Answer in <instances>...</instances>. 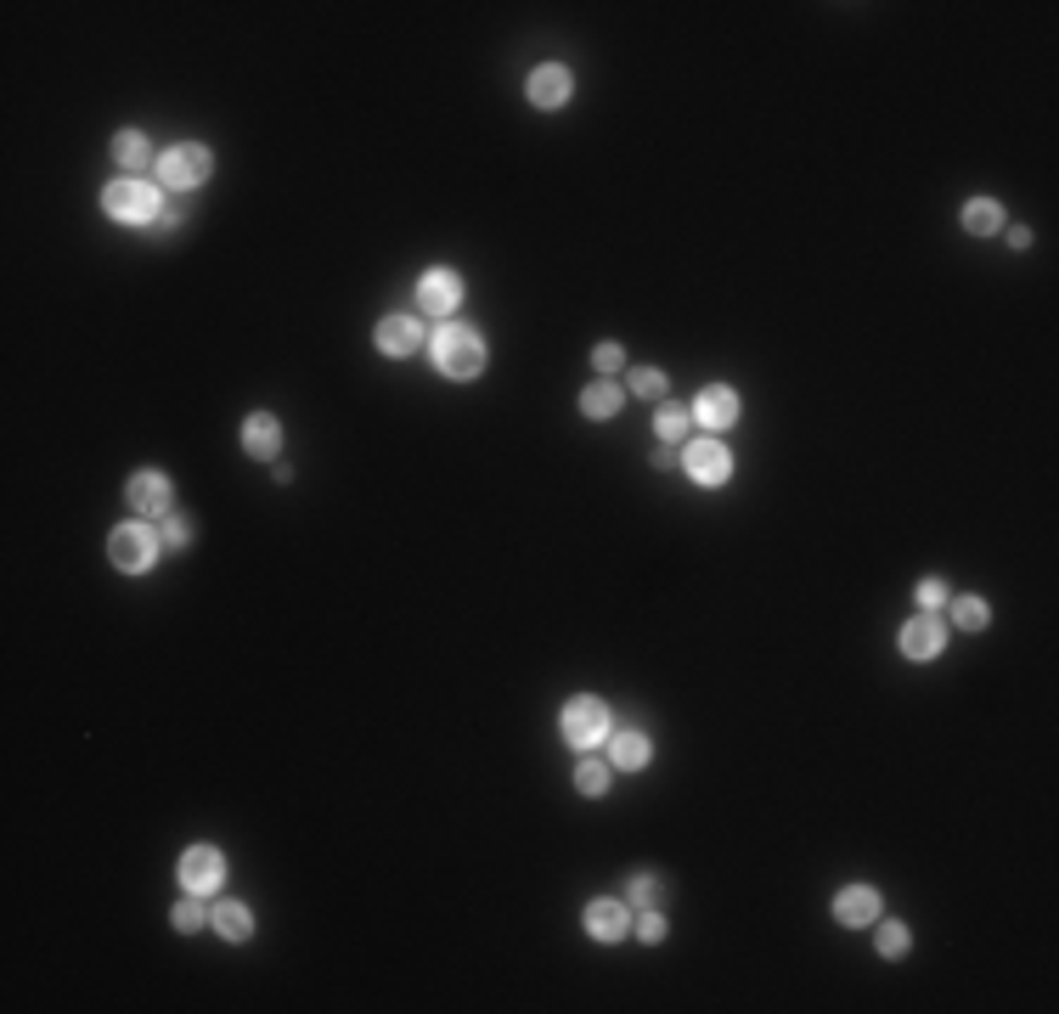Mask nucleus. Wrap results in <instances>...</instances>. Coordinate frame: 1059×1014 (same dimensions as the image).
<instances>
[{
  "label": "nucleus",
  "mask_w": 1059,
  "mask_h": 1014,
  "mask_svg": "<svg viewBox=\"0 0 1059 1014\" xmlns=\"http://www.w3.org/2000/svg\"><path fill=\"white\" fill-rule=\"evenodd\" d=\"M102 209H107L113 220H125V226H147V220H159V192L130 175V181H113V186L102 192Z\"/></svg>",
  "instance_id": "3"
},
{
  "label": "nucleus",
  "mask_w": 1059,
  "mask_h": 1014,
  "mask_svg": "<svg viewBox=\"0 0 1059 1014\" xmlns=\"http://www.w3.org/2000/svg\"><path fill=\"white\" fill-rule=\"evenodd\" d=\"M130 507L141 519H170V507H175V491L164 474H136L130 480Z\"/></svg>",
  "instance_id": "11"
},
{
  "label": "nucleus",
  "mask_w": 1059,
  "mask_h": 1014,
  "mask_svg": "<svg viewBox=\"0 0 1059 1014\" xmlns=\"http://www.w3.org/2000/svg\"><path fill=\"white\" fill-rule=\"evenodd\" d=\"M209 175V147H198V141H181V147H170V152H159V181L164 186H198Z\"/></svg>",
  "instance_id": "5"
},
{
  "label": "nucleus",
  "mask_w": 1059,
  "mask_h": 1014,
  "mask_svg": "<svg viewBox=\"0 0 1059 1014\" xmlns=\"http://www.w3.org/2000/svg\"><path fill=\"white\" fill-rule=\"evenodd\" d=\"M580 412H586V417H598V423H603V417H614V412H620V389H614V383H592V389L580 395Z\"/></svg>",
  "instance_id": "21"
},
{
  "label": "nucleus",
  "mask_w": 1059,
  "mask_h": 1014,
  "mask_svg": "<svg viewBox=\"0 0 1059 1014\" xmlns=\"http://www.w3.org/2000/svg\"><path fill=\"white\" fill-rule=\"evenodd\" d=\"M964 226L975 231V238H992V231L1003 226V209L992 198H975V204H964Z\"/></svg>",
  "instance_id": "19"
},
{
  "label": "nucleus",
  "mask_w": 1059,
  "mask_h": 1014,
  "mask_svg": "<svg viewBox=\"0 0 1059 1014\" xmlns=\"http://www.w3.org/2000/svg\"><path fill=\"white\" fill-rule=\"evenodd\" d=\"M879 953H885V958H901V953H908V924L885 919V924H879Z\"/></svg>",
  "instance_id": "27"
},
{
  "label": "nucleus",
  "mask_w": 1059,
  "mask_h": 1014,
  "mask_svg": "<svg viewBox=\"0 0 1059 1014\" xmlns=\"http://www.w3.org/2000/svg\"><path fill=\"white\" fill-rule=\"evenodd\" d=\"M654 428H659V440H665V446H677V440H688V428H693V412H682V406H659Z\"/></svg>",
  "instance_id": "22"
},
{
  "label": "nucleus",
  "mask_w": 1059,
  "mask_h": 1014,
  "mask_svg": "<svg viewBox=\"0 0 1059 1014\" xmlns=\"http://www.w3.org/2000/svg\"><path fill=\"white\" fill-rule=\"evenodd\" d=\"M992 620V609H987V598H953V626H964V632H980Z\"/></svg>",
  "instance_id": "23"
},
{
  "label": "nucleus",
  "mask_w": 1059,
  "mask_h": 1014,
  "mask_svg": "<svg viewBox=\"0 0 1059 1014\" xmlns=\"http://www.w3.org/2000/svg\"><path fill=\"white\" fill-rule=\"evenodd\" d=\"M625 896H632V908H659V879L637 874V879H632V890H625Z\"/></svg>",
  "instance_id": "28"
},
{
  "label": "nucleus",
  "mask_w": 1059,
  "mask_h": 1014,
  "mask_svg": "<svg viewBox=\"0 0 1059 1014\" xmlns=\"http://www.w3.org/2000/svg\"><path fill=\"white\" fill-rule=\"evenodd\" d=\"M277 446H283L277 417H270V412H254V417L243 423V451H249V457H260V462H270V457H277Z\"/></svg>",
  "instance_id": "16"
},
{
  "label": "nucleus",
  "mask_w": 1059,
  "mask_h": 1014,
  "mask_svg": "<svg viewBox=\"0 0 1059 1014\" xmlns=\"http://www.w3.org/2000/svg\"><path fill=\"white\" fill-rule=\"evenodd\" d=\"M564 738L575 750H592V745H603L609 738V711H603V699H569L564 705Z\"/></svg>",
  "instance_id": "4"
},
{
  "label": "nucleus",
  "mask_w": 1059,
  "mask_h": 1014,
  "mask_svg": "<svg viewBox=\"0 0 1059 1014\" xmlns=\"http://www.w3.org/2000/svg\"><path fill=\"white\" fill-rule=\"evenodd\" d=\"M417 344H423L417 316H383L378 322V349H383V356H412Z\"/></svg>",
  "instance_id": "15"
},
{
  "label": "nucleus",
  "mask_w": 1059,
  "mask_h": 1014,
  "mask_svg": "<svg viewBox=\"0 0 1059 1014\" xmlns=\"http://www.w3.org/2000/svg\"><path fill=\"white\" fill-rule=\"evenodd\" d=\"M575 790L580 795H603L609 790V761H580L575 767Z\"/></svg>",
  "instance_id": "25"
},
{
  "label": "nucleus",
  "mask_w": 1059,
  "mask_h": 1014,
  "mask_svg": "<svg viewBox=\"0 0 1059 1014\" xmlns=\"http://www.w3.org/2000/svg\"><path fill=\"white\" fill-rule=\"evenodd\" d=\"M913 598H919L924 609H941L953 592H947V580H935V575H930V580H919V592H913Z\"/></svg>",
  "instance_id": "29"
},
{
  "label": "nucleus",
  "mask_w": 1059,
  "mask_h": 1014,
  "mask_svg": "<svg viewBox=\"0 0 1059 1014\" xmlns=\"http://www.w3.org/2000/svg\"><path fill=\"white\" fill-rule=\"evenodd\" d=\"M220 879H226V856H220L215 845H192V851L181 856V885H186L192 896H215Z\"/></svg>",
  "instance_id": "6"
},
{
  "label": "nucleus",
  "mask_w": 1059,
  "mask_h": 1014,
  "mask_svg": "<svg viewBox=\"0 0 1059 1014\" xmlns=\"http://www.w3.org/2000/svg\"><path fill=\"white\" fill-rule=\"evenodd\" d=\"M609 767H620V772H637V767H648V738H643L637 727H620V733H609Z\"/></svg>",
  "instance_id": "17"
},
{
  "label": "nucleus",
  "mask_w": 1059,
  "mask_h": 1014,
  "mask_svg": "<svg viewBox=\"0 0 1059 1014\" xmlns=\"http://www.w3.org/2000/svg\"><path fill=\"white\" fill-rule=\"evenodd\" d=\"M682 468H688L699 485H722V480L733 474V457H727L722 440H688V446H682Z\"/></svg>",
  "instance_id": "7"
},
{
  "label": "nucleus",
  "mask_w": 1059,
  "mask_h": 1014,
  "mask_svg": "<svg viewBox=\"0 0 1059 1014\" xmlns=\"http://www.w3.org/2000/svg\"><path fill=\"white\" fill-rule=\"evenodd\" d=\"M457 304H462L457 270H423V283H417V310H423V316H451Z\"/></svg>",
  "instance_id": "8"
},
{
  "label": "nucleus",
  "mask_w": 1059,
  "mask_h": 1014,
  "mask_svg": "<svg viewBox=\"0 0 1059 1014\" xmlns=\"http://www.w3.org/2000/svg\"><path fill=\"white\" fill-rule=\"evenodd\" d=\"M632 395L637 401H665V372L659 367H637L632 372Z\"/></svg>",
  "instance_id": "26"
},
{
  "label": "nucleus",
  "mask_w": 1059,
  "mask_h": 1014,
  "mask_svg": "<svg viewBox=\"0 0 1059 1014\" xmlns=\"http://www.w3.org/2000/svg\"><path fill=\"white\" fill-rule=\"evenodd\" d=\"M834 919L840 924H874L879 919V890L874 885H845L834 896Z\"/></svg>",
  "instance_id": "14"
},
{
  "label": "nucleus",
  "mask_w": 1059,
  "mask_h": 1014,
  "mask_svg": "<svg viewBox=\"0 0 1059 1014\" xmlns=\"http://www.w3.org/2000/svg\"><path fill=\"white\" fill-rule=\"evenodd\" d=\"M586 930H592L598 942H620V935L632 930V908L614 902V896H598V902L586 908Z\"/></svg>",
  "instance_id": "13"
},
{
  "label": "nucleus",
  "mask_w": 1059,
  "mask_h": 1014,
  "mask_svg": "<svg viewBox=\"0 0 1059 1014\" xmlns=\"http://www.w3.org/2000/svg\"><path fill=\"white\" fill-rule=\"evenodd\" d=\"M632 930L643 935V942H665V913H659V908H643V919H637Z\"/></svg>",
  "instance_id": "30"
},
{
  "label": "nucleus",
  "mask_w": 1059,
  "mask_h": 1014,
  "mask_svg": "<svg viewBox=\"0 0 1059 1014\" xmlns=\"http://www.w3.org/2000/svg\"><path fill=\"white\" fill-rule=\"evenodd\" d=\"M209 919H215V913H209V908H204V902H198V896H192V890H186V902H175V930H181V935L204 930Z\"/></svg>",
  "instance_id": "24"
},
{
  "label": "nucleus",
  "mask_w": 1059,
  "mask_h": 1014,
  "mask_svg": "<svg viewBox=\"0 0 1059 1014\" xmlns=\"http://www.w3.org/2000/svg\"><path fill=\"white\" fill-rule=\"evenodd\" d=\"M592 361H598V372H620V361H625V356H620V344H598V349H592Z\"/></svg>",
  "instance_id": "32"
},
{
  "label": "nucleus",
  "mask_w": 1059,
  "mask_h": 1014,
  "mask_svg": "<svg viewBox=\"0 0 1059 1014\" xmlns=\"http://www.w3.org/2000/svg\"><path fill=\"white\" fill-rule=\"evenodd\" d=\"M113 159H119L125 170H141V164L152 159V152H147V136H141V130H119V136H113Z\"/></svg>",
  "instance_id": "20"
},
{
  "label": "nucleus",
  "mask_w": 1059,
  "mask_h": 1014,
  "mask_svg": "<svg viewBox=\"0 0 1059 1014\" xmlns=\"http://www.w3.org/2000/svg\"><path fill=\"white\" fill-rule=\"evenodd\" d=\"M435 372L468 383V378H480L485 372V338L474 327H440L435 333Z\"/></svg>",
  "instance_id": "1"
},
{
  "label": "nucleus",
  "mask_w": 1059,
  "mask_h": 1014,
  "mask_svg": "<svg viewBox=\"0 0 1059 1014\" xmlns=\"http://www.w3.org/2000/svg\"><path fill=\"white\" fill-rule=\"evenodd\" d=\"M688 412H693V423L711 428V435H722V428L738 423V395H733V389H722V383H711V389H699V401Z\"/></svg>",
  "instance_id": "10"
},
{
  "label": "nucleus",
  "mask_w": 1059,
  "mask_h": 1014,
  "mask_svg": "<svg viewBox=\"0 0 1059 1014\" xmlns=\"http://www.w3.org/2000/svg\"><path fill=\"white\" fill-rule=\"evenodd\" d=\"M209 913H215V930L226 935V942H249V935H254V919H249L243 902H215Z\"/></svg>",
  "instance_id": "18"
},
{
  "label": "nucleus",
  "mask_w": 1059,
  "mask_h": 1014,
  "mask_svg": "<svg viewBox=\"0 0 1059 1014\" xmlns=\"http://www.w3.org/2000/svg\"><path fill=\"white\" fill-rule=\"evenodd\" d=\"M159 535H164V548H186V541H192V525H186V519H175V514H170V519H164V530H159Z\"/></svg>",
  "instance_id": "31"
},
{
  "label": "nucleus",
  "mask_w": 1059,
  "mask_h": 1014,
  "mask_svg": "<svg viewBox=\"0 0 1059 1014\" xmlns=\"http://www.w3.org/2000/svg\"><path fill=\"white\" fill-rule=\"evenodd\" d=\"M941 648H947V626L935 620V609L913 614L908 626H901V654H908V659H935Z\"/></svg>",
  "instance_id": "9"
},
{
  "label": "nucleus",
  "mask_w": 1059,
  "mask_h": 1014,
  "mask_svg": "<svg viewBox=\"0 0 1059 1014\" xmlns=\"http://www.w3.org/2000/svg\"><path fill=\"white\" fill-rule=\"evenodd\" d=\"M525 96H530V107H564L569 102V68H559V62H546V68H536L530 80H525Z\"/></svg>",
  "instance_id": "12"
},
{
  "label": "nucleus",
  "mask_w": 1059,
  "mask_h": 1014,
  "mask_svg": "<svg viewBox=\"0 0 1059 1014\" xmlns=\"http://www.w3.org/2000/svg\"><path fill=\"white\" fill-rule=\"evenodd\" d=\"M159 548H164V535L152 530L147 519H130V525H119L107 535V558L119 564V569H130V575H141L152 558H159Z\"/></svg>",
  "instance_id": "2"
}]
</instances>
